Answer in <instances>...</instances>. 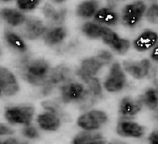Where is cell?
I'll list each match as a JSON object with an SVG mask.
<instances>
[{
  "mask_svg": "<svg viewBox=\"0 0 158 144\" xmlns=\"http://www.w3.org/2000/svg\"><path fill=\"white\" fill-rule=\"evenodd\" d=\"M51 68L43 59H33L28 56L22 58L19 70L22 77L29 83L43 86L47 79Z\"/></svg>",
  "mask_w": 158,
  "mask_h": 144,
  "instance_id": "1",
  "label": "cell"
},
{
  "mask_svg": "<svg viewBox=\"0 0 158 144\" xmlns=\"http://www.w3.org/2000/svg\"><path fill=\"white\" fill-rule=\"evenodd\" d=\"M61 98L64 102H79L81 107L88 108L94 102L96 97L80 83L70 82L60 86Z\"/></svg>",
  "mask_w": 158,
  "mask_h": 144,
  "instance_id": "2",
  "label": "cell"
},
{
  "mask_svg": "<svg viewBox=\"0 0 158 144\" xmlns=\"http://www.w3.org/2000/svg\"><path fill=\"white\" fill-rule=\"evenodd\" d=\"M147 6L142 1H135L125 5L122 10V23L129 28L135 27L144 16Z\"/></svg>",
  "mask_w": 158,
  "mask_h": 144,
  "instance_id": "3",
  "label": "cell"
},
{
  "mask_svg": "<svg viewBox=\"0 0 158 144\" xmlns=\"http://www.w3.org/2000/svg\"><path fill=\"white\" fill-rule=\"evenodd\" d=\"M73 74L71 70L65 66H58L51 68L45 84L43 86V94L46 95L57 85H62L72 81Z\"/></svg>",
  "mask_w": 158,
  "mask_h": 144,
  "instance_id": "4",
  "label": "cell"
},
{
  "mask_svg": "<svg viewBox=\"0 0 158 144\" xmlns=\"http://www.w3.org/2000/svg\"><path fill=\"white\" fill-rule=\"evenodd\" d=\"M127 83L125 71L121 65L114 62L110 67L109 74L104 82V87L108 92H117L122 91Z\"/></svg>",
  "mask_w": 158,
  "mask_h": 144,
  "instance_id": "5",
  "label": "cell"
},
{
  "mask_svg": "<svg viewBox=\"0 0 158 144\" xmlns=\"http://www.w3.org/2000/svg\"><path fill=\"white\" fill-rule=\"evenodd\" d=\"M108 120L107 114L101 110H91L81 115L77 121L78 125L86 131L99 129Z\"/></svg>",
  "mask_w": 158,
  "mask_h": 144,
  "instance_id": "6",
  "label": "cell"
},
{
  "mask_svg": "<svg viewBox=\"0 0 158 144\" xmlns=\"http://www.w3.org/2000/svg\"><path fill=\"white\" fill-rule=\"evenodd\" d=\"M34 113V109L30 106L7 107L5 110V117L11 124L28 125Z\"/></svg>",
  "mask_w": 158,
  "mask_h": 144,
  "instance_id": "7",
  "label": "cell"
},
{
  "mask_svg": "<svg viewBox=\"0 0 158 144\" xmlns=\"http://www.w3.org/2000/svg\"><path fill=\"white\" fill-rule=\"evenodd\" d=\"M101 38L105 44L118 55L126 53L130 47L128 40L121 38L116 32L107 27L104 28Z\"/></svg>",
  "mask_w": 158,
  "mask_h": 144,
  "instance_id": "8",
  "label": "cell"
},
{
  "mask_svg": "<svg viewBox=\"0 0 158 144\" xmlns=\"http://www.w3.org/2000/svg\"><path fill=\"white\" fill-rule=\"evenodd\" d=\"M123 68L125 72L136 79H142L146 78L151 67V63L148 59L139 61L125 60L123 61Z\"/></svg>",
  "mask_w": 158,
  "mask_h": 144,
  "instance_id": "9",
  "label": "cell"
},
{
  "mask_svg": "<svg viewBox=\"0 0 158 144\" xmlns=\"http://www.w3.org/2000/svg\"><path fill=\"white\" fill-rule=\"evenodd\" d=\"M116 132L118 135L122 137L139 138L144 135L145 128L136 122L122 119L117 123Z\"/></svg>",
  "mask_w": 158,
  "mask_h": 144,
  "instance_id": "10",
  "label": "cell"
},
{
  "mask_svg": "<svg viewBox=\"0 0 158 144\" xmlns=\"http://www.w3.org/2000/svg\"><path fill=\"white\" fill-rule=\"evenodd\" d=\"M158 40L156 32L146 29L141 32L133 41L134 48L139 52H144L153 48Z\"/></svg>",
  "mask_w": 158,
  "mask_h": 144,
  "instance_id": "11",
  "label": "cell"
},
{
  "mask_svg": "<svg viewBox=\"0 0 158 144\" xmlns=\"http://www.w3.org/2000/svg\"><path fill=\"white\" fill-rule=\"evenodd\" d=\"M22 25L21 34L24 37L30 40L38 38L44 34L46 29L41 20L33 18L26 19Z\"/></svg>",
  "mask_w": 158,
  "mask_h": 144,
  "instance_id": "12",
  "label": "cell"
},
{
  "mask_svg": "<svg viewBox=\"0 0 158 144\" xmlns=\"http://www.w3.org/2000/svg\"><path fill=\"white\" fill-rule=\"evenodd\" d=\"M143 104L140 99L130 96L123 97L118 104V114L123 118H129L138 114L141 110Z\"/></svg>",
  "mask_w": 158,
  "mask_h": 144,
  "instance_id": "13",
  "label": "cell"
},
{
  "mask_svg": "<svg viewBox=\"0 0 158 144\" xmlns=\"http://www.w3.org/2000/svg\"><path fill=\"white\" fill-rule=\"evenodd\" d=\"M0 88L6 96L14 95L19 89L15 76L3 67H0Z\"/></svg>",
  "mask_w": 158,
  "mask_h": 144,
  "instance_id": "14",
  "label": "cell"
},
{
  "mask_svg": "<svg viewBox=\"0 0 158 144\" xmlns=\"http://www.w3.org/2000/svg\"><path fill=\"white\" fill-rule=\"evenodd\" d=\"M94 19L98 23L115 26L118 24L120 17L114 6H109L99 9L94 16Z\"/></svg>",
  "mask_w": 158,
  "mask_h": 144,
  "instance_id": "15",
  "label": "cell"
},
{
  "mask_svg": "<svg viewBox=\"0 0 158 144\" xmlns=\"http://www.w3.org/2000/svg\"><path fill=\"white\" fill-rule=\"evenodd\" d=\"M104 65L95 56L83 60L81 67L77 71L78 76H94Z\"/></svg>",
  "mask_w": 158,
  "mask_h": 144,
  "instance_id": "16",
  "label": "cell"
},
{
  "mask_svg": "<svg viewBox=\"0 0 158 144\" xmlns=\"http://www.w3.org/2000/svg\"><path fill=\"white\" fill-rule=\"evenodd\" d=\"M37 122L42 129L48 131L56 130L60 125L59 117L49 111L40 114Z\"/></svg>",
  "mask_w": 158,
  "mask_h": 144,
  "instance_id": "17",
  "label": "cell"
},
{
  "mask_svg": "<svg viewBox=\"0 0 158 144\" xmlns=\"http://www.w3.org/2000/svg\"><path fill=\"white\" fill-rule=\"evenodd\" d=\"M106 142V140L101 133L86 130L75 136L73 144H105Z\"/></svg>",
  "mask_w": 158,
  "mask_h": 144,
  "instance_id": "18",
  "label": "cell"
},
{
  "mask_svg": "<svg viewBox=\"0 0 158 144\" xmlns=\"http://www.w3.org/2000/svg\"><path fill=\"white\" fill-rule=\"evenodd\" d=\"M67 35L66 29L63 27H54L46 29L44 40L46 44L54 45L61 43Z\"/></svg>",
  "mask_w": 158,
  "mask_h": 144,
  "instance_id": "19",
  "label": "cell"
},
{
  "mask_svg": "<svg viewBox=\"0 0 158 144\" xmlns=\"http://www.w3.org/2000/svg\"><path fill=\"white\" fill-rule=\"evenodd\" d=\"M43 12L46 19L54 24H61L65 20L67 10L64 8L56 10L49 4H45L43 7Z\"/></svg>",
  "mask_w": 158,
  "mask_h": 144,
  "instance_id": "20",
  "label": "cell"
},
{
  "mask_svg": "<svg viewBox=\"0 0 158 144\" xmlns=\"http://www.w3.org/2000/svg\"><path fill=\"white\" fill-rule=\"evenodd\" d=\"M1 17L7 24L12 26L22 25L26 18L20 12L12 9H3L0 11Z\"/></svg>",
  "mask_w": 158,
  "mask_h": 144,
  "instance_id": "21",
  "label": "cell"
},
{
  "mask_svg": "<svg viewBox=\"0 0 158 144\" xmlns=\"http://www.w3.org/2000/svg\"><path fill=\"white\" fill-rule=\"evenodd\" d=\"M99 4L96 0H87L78 5L77 8V16L82 18H90L98 11Z\"/></svg>",
  "mask_w": 158,
  "mask_h": 144,
  "instance_id": "22",
  "label": "cell"
},
{
  "mask_svg": "<svg viewBox=\"0 0 158 144\" xmlns=\"http://www.w3.org/2000/svg\"><path fill=\"white\" fill-rule=\"evenodd\" d=\"M4 37L7 43L14 50L19 52H25L27 47L22 38L14 32L7 30L4 32Z\"/></svg>",
  "mask_w": 158,
  "mask_h": 144,
  "instance_id": "23",
  "label": "cell"
},
{
  "mask_svg": "<svg viewBox=\"0 0 158 144\" xmlns=\"http://www.w3.org/2000/svg\"><path fill=\"white\" fill-rule=\"evenodd\" d=\"M140 101L150 109H155L158 107V91L154 88L147 89L141 97Z\"/></svg>",
  "mask_w": 158,
  "mask_h": 144,
  "instance_id": "24",
  "label": "cell"
},
{
  "mask_svg": "<svg viewBox=\"0 0 158 144\" xmlns=\"http://www.w3.org/2000/svg\"><path fill=\"white\" fill-rule=\"evenodd\" d=\"M105 26L93 22H86L83 25L81 30L88 37L91 38H101Z\"/></svg>",
  "mask_w": 158,
  "mask_h": 144,
  "instance_id": "25",
  "label": "cell"
},
{
  "mask_svg": "<svg viewBox=\"0 0 158 144\" xmlns=\"http://www.w3.org/2000/svg\"><path fill=\"white\" fill-rule=\"evenodd\" d=\"M81 79L88 86V89L96 97H99L102 94V87L99 79L94 76L81 75Z\"/></svg>",
  "mask_w": 158,
  "mask_h": 144,
  "instance_id": "26",
  "label": "cell"
},
{
  "mask_svg": "<svg viewBox=\"0 0 158 144\" xmlns=\"http://www.w3.org/2000/svg\"><path fill=\"white\" fill-rule=\"evenodd\" d=\"M144 16L148 22L158 24V3L152 4L146 9Z\"/></svg>",
  "mask_w": 158,
  "mask_h": 144,
  "instance_id": "27",
  "label": "cell"
},
{
  "mask_svg": "<svg viewBox=\"0 0 158 144\" xmlns=\"http://www.w3.org/2000/svg\"><path fill=\"white\" fill-rule=\"evenodd\" d=\"M42 106L49 112H51L59 117L64 115L62 109L59 105L52 101H45L42 102Z\"/></svg>",
  "mask_w": 158,
  "mask_h": 144,
  "instance_id": "28",
  "label": "cell"
},
{
  "mask_svg": "<svg viewBox=\"0 0 158 144\" xmlns=\"http://www.w3.org/2000/svg\"><path fill=\"white\" fill-rule=\"evenodd\" d=\"M40 0H17L18 7L23 11H30L35 9Z\"/></svg>",
  "mask_w": 158,
  "mask_h": 144,
  "instance_id": "29",
  "label": "cell"
},
{
  "mask_svg": "<svg viewBox=\"0 0 158 144\" xmlns=\"http://www.w3.org/2000/svg\"><path fill=\"white\" fill-rule=\"evenodd\" d=\"M22 133L23 136L28 138H37L39 137V133L36 128L32 125L28 124L23 128Z\"/></svg>",
  "mask_w": 158,
  "mask_h": 144,
  "instance_id": "30",
  "label": "cell"
},
{
  "mask_svg": "<svg viewBox=\"0 0 158 144\" xmlns=\"http://www.w3.org/2000/svg\"><path fill=\"white\" fill-rule=\"evenodd\" d=\"M96 56L99 60V61L105 66L109 65L112 61L113 55L112 54L107 50H102L99 51Z\"/></svg>",
  "mask_w": 158,
  "mask_h": 144,
  "instance_id": "31",
  "label": "cell"
},
{
  "mask_svg": "<svg viewBox=\"0 0 158 144\" xmlns=\"http://www.w3.org/2000/svg\"><path fill=\"white\" fill-rule=\"evenodd\" d=\"M14 133V130L9 126L0 123V135H11Z\"/></svg>",
  "mask_w": 158,
  "mask_h": 144,
  "instance_id": "32",
  "label": "cell"
},
{
  "mask_svg": "<svg viewBox=\"0 0 158 144\" xmlns=\"http://www.w3.org/2000/svg\"><path fill=\"white\" fill-rule=\"evenodd\" d=\"M148 144H158V130L152 132L148 138Z\"/></svg>",
  "mask_w": 158,
  "mask_h": 144,
  "instance_id": "33",
  "label": "cell"
},
{
  "mask_svg": "<svg viewBox=\"0 0 158 144\" xmlns=\"http://www.w3.org/2000/svg\"><path fill=\"white\" fill-rule=\"evenodd\" d=\"M2 144H28L27 142H21L19 140L15 138H10L6 140Z\"/></svg>",
  "mask_w": 158,
  "mask_h": 144,
  "instance_id": "34",
  "label": "cell"
},
{
  "mask_svg": "<svg viewBox=\"0 0 158 144\" xmlns=\"http://www.w3.org/2000/svg\"><path fill=\"white\" fill-rule=\"evenodd\" d=\"M150 56L153 61H158V44L153 47Z\"/></svg>",
  "mask_w": 158,
  "mask_h": 144,
  "instance_id": "35",
  "label": "cell"
},
{
  "mask_svg": "<svg viewBox=\"0 0 158 144\" xmlns=\"http://www.w3.org/2000/svg\"><path fill=\"white\" fill-rule=\"evenodd\" d=\"M125 1V0H107L108 3L109 4V6H114V5H115L116 4L120 2Z\"/></svg>",
  "mask_w": 158,
  "mask_h": 144,
  "instance_id": "36",
  "label": "cell"
},
{
  "mask_svg": "<svg viewBox=\"0 0 158 144\" xmlns=\"http://www.w3.org/2000/svg\"><path fill=\"white\" fill-rule=\"evenodd\" d=\"M108 144H127L125 142H123L122 140H114L111 142H110Z\"/></svg>",
  "mask_w": 158,
  "mask_h": 144,
  "instance_id": "37",
  "label": "cell"
},
{
  "mask_svg": "<svg viewBox=\"0 0 158 144\" xmlns=\"http://www.w3.org/2000/svg\"><path fill=\"white\" fill-rule=\"evenodd\" d=\"M54 2H57V3H60V2H63V1H64L65 0H53Z\"/></svg>",
  "mask_w": 158,
  "mask_h": 144,
  "instance_id": "38",
  "label": "cell"
},
{
  "mask_svg": "<svg viewBox=\"0 0 158 144\" xmlns=\"http://www.w3.org/2000/svg\"><path fill=\"white\" fill-rule=\"evenodd\" d=\"M1 1H10V0H0Z\"/></svg>",
  "mask_w": 158,
  "mask_h": 144,
  "instance_id": "39",
  "label": "cell"
},
{
  "mask_svg": "<svg viewBox=\"0 0 158 144\" xmlns=\"http://www.w3.org/2000/svg\"><path fill=\"white\" fill-rule=\"evenodd\" d=\"M1 92H2V91H1V89L0 88V96H1Z\"/></svg>",
  "mask_w": 158,
  "mask_h": 144,
  "instance_id": "40",
  "label": "cell"
},
{
  "mask_svg": "<svg viewBox=\"0 0 158 144\" xmlns=\"http://www.w3.org/2000/svg\"><path fill=\"white\" fill-rule=\"evenodd\" d=\"M0 144H2V143L0 142Z\"/></svg>",
  "mask_w": 158,
  "mask_h": 144,
  "instance_id": "41",
  "label": "cell"
},
{
  "mask_svg": "<svg viewBox=\"0 0 158 144\" xmlns=\"http://www.w3.org/2000/svg\"><path fill=\"white\" fill-rule=\"evenodd\" d=\"M1 50H0V55H1Z\"/></svg>",
  "mask_w": 158,
  "mask_h": 144,
  "instance_id": "42",
  "label": "cell"
}]
</instances>
